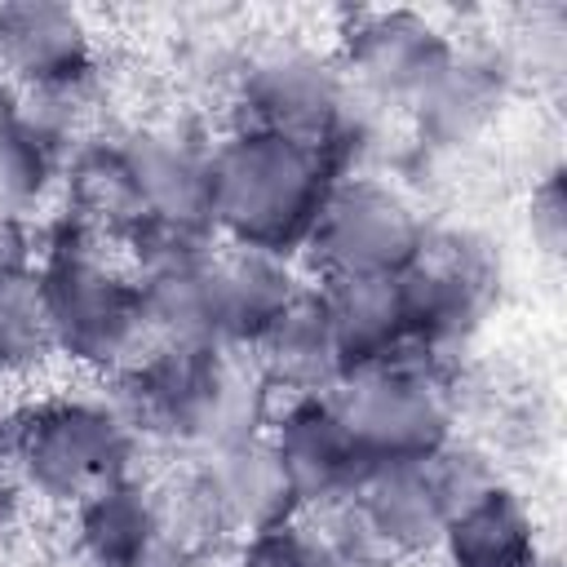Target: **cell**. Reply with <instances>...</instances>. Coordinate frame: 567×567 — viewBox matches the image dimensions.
I'll list each match as a JSON object with an SVG mask.
<instances>
[{
  "mask_svg": "<svg viewBox=\"0 0 567 567\" xmlns=\"http://www.w3.org/2000/svg\"><path fill=\"white\" fill-rule=\"evenodd\" d=\"M142 447L111 390L31 394L0 421V461L18 492L62 509L137 474Z\"/></svg>",
  "mask_w": 567,
  "mask_h": 567,
  "instance_id": "5b68a950",
  "label": "cell"
},
{
  "mask_svg": "<svg viewBox=\"0 0 567 567\" xmlns=\"http://www.w3.org/2000/svg\"><path fill=\"white\" fill-rule=\"evenodd\" d=\"M328 399L337 403L341 421L372 465L425 461L456 443L461 381L447 359H430L416 350L390 354L341 377Z\"/></svg>",
  "mask_w": 567,
  "mask_h": 567,
  "instance_id": "ba28073f",
  "label": "cell"
},
{
  "mask_svg": "<svg viewBox=\"0 0 567 567\" xmlns=\"http://www.w3.org/2000/svg\"><path fill=\"white\" fill-rule=\"evenodd\" d=\"M58 359L31 261L0 275V381H27Z\"/></svg>",
  "mask_w": 567,
  "mask_h": 567,
  "instance_id": "ffe728a7",
  "label": "cell"
},
{
  "mask_svg": "<svg viewBox=\"0 0 567 567\" xmlns=\"http://www.w3.org/2000/svg\"><path fill=\"white\" fill-rule=\"evenodd\" d=\"M434 554L443 567H540V532L527 501L492 474L452 509Z\"/></svg>",
  "mask_w": 567,
  "mask_h": 567,
  "instance_id": "ac0fdd59",
  "label": "cell"
},
{
  "mask_svg": "<svg viewBox=\"0 0 567 567\" xmlns=\"http://www.w3.org/2000/svg\"><path fill=\"white\" fill-rule=\"evenodd\" d=\"M430 244L416 204L377 173H346L306 239L315 279H399Z\"/></svg>",
  "mask_w": 567,
  "mask_h": 567,
  "instance_id": "30bf717a",
  "label": "cell"
},
{
  "mask_svg": "<svg viewBox=\"0 0 567 567\" xmlns=\"http://www.w3.org/2000/svg\"><path fill=\"white\" fill-rule=\"evenodd\" d=\"M80 97H35L0 89V217L31 221L62 186L80 137Z\"/></svg>",
  "mask_w": 567,
  "mask_h": 567,
  "instance_id": "9a60e30c",
  "label": "cell"
},
{
  "mask_svg": "<svg viewBox=\"0 0 567 567\" xmlns=\"http://www.w3.org/2000/svg\"><path fill=\"white\" fill-rule=\"evenodd\" d=\"M266 443L306 518H332L377 470L328 394H284L266 421Z\"/></svg>",
  "mask_w": 567,
  "mask_h": 567,
  "instance_id": "7c38bea8",
  "label": "cell"
},
{
  "mask_svg": "<svg viewBox=\"0 0 567 567\" xmlns=\"http://www.w3.org/2000/svg\"><path fill=\"white\" fill-rule=\"evenodd\" d=\"M532 230L545 239L549 252H558V239H563V195H558V173H549L545 186H540L536 199H532Z\"/></svg>",
  "mask_w": 567,
  "mask_h": 567,
  "instance_id": "603a6c76",
  "label": "cell"
},
{
  "mask_svg": "<svg viewBox=\"0 0 567 567\" xmlns=\"http://www.w3.org/2000/svg\"><path fill=\"white\" fill-rule=\"evenodd\" d=\"M235 124L270 128L332 155L341 173H363L372 142V106L350 89L337 58L306 44H279L235 71Z\"/></svg>",
  "mask_w": 567,
  "mask_h": 567,
  "instance_id": "8992f818",
  "label": "cell"
},
{
  "mask_svg": "<svg viewBox=\"0 0 567 567\" xmlns=\"http://www.w3.org/2000/svg\"><path fill=\"white\" fill-rule=\"evenodd\" d=\"M97 71V40L80 9L58 0L0 4V80L9 93L80 97Z\"/></svg>",
  "mask_w": 567,
  "mask_h": 567,
  "instance_id": "5bb4252c",
  "label": "cell"
},
{
  "mask_svg": "<svg viewBox=\"0 0 567 567\" xmlns=\"http://www.w3.org/2000/svg\"><path fill=\"white\" fill-rule=\"evenodd\" d=\"M487 478L492 465L456 439L425 461L377 465L332 523L377 567H399L434 554L452 509Z\"/></svg>",
  "mask_w": 567,
  "mask_h": 567,
  "instance_id": "52a82bcc",
  "label": "cell"
},
{
  "mask_svg": "<svg viewBox=\"0 0 567 567\" xmlns=\"http://www.w3.org/2000/svg\"><path fill=\"white\" fill-rule=\"evenodd\" d=\"M310 288L319 297V310L328 319L346 377L354 368L412 350L403 275L399 279H310Z\"/></svg>",
  "mask_w": 567,
  "mask_h": 567,
  "instance_id": "d6986e66",
  "label": "cell"
},
{
  "mask_svg": "<svg viewBox=\"0 0 567 567\" xmlns=\"http://www.w3.org/2000/svg\"><path fill=\"white\" fill-rule=\"evenodd\" d=\"M146 567H217L213 563V554H204V549H195V545H186V540H173L159 558H151Z\"/></svg>",
  "mask_w": 567,
  "mask_h": 567,
  "instance_id": "d4e9b609",
  "label": "cell"
},
{
  "mask_svg": "<svg viewBox=\"0 0 567 567\" xmlns=\"http://www.w3.org/2000/svg\"><path fill=\"white\" fill-rule=\"evenodd\" d=\"M306 279L284 257L217 244L208 257V341L257 354L301 297Z\"/></svg>",
  "mask_w": 567,
  "mask_h": 567,
  "instance_id": "2e32d148",
  "label": "cell"
},
{
  "mask_svg": "<svg viewBox=\"0 0 567 567\" xmlns=\"http://www.w3.org/2000/svg\"><path fill=\"white\" fill-rule=\"evenodd\" d=\"M18 483H13V474L4 470V461H0V527L9 523V514H13V505H18Z\"/></svg>",
  "mask_w": 567,
  "mask_h": 567,
  "instance_id": "484cf974",
  "label": "cell"
},
{
  "mask_svg": "<svg viewBox=\"0 0 567 567\" xmlns=\"http://www.w3.org/2000/svg\"><path fill=\"white\" fill-rule=\"evenodd\" d=\"M111 381L137 439L182 456L257 439L275 412L257 359L208 341H151Z\"/></svg>",
  "mask_w": 567,
  "mask_h": 567,
  "instance_id": "7a4b0ae2",
  "label": "cell"
},
{
  "mask_svg": "<svg viewBox=\"0 0 567 567\" xmlns=\"http://www.w3.org/2000/svg\"><path fill=\"white\" fill-rule=\"evenodd\" d=\"M168 505L177 540L213 558L288 518H301L266 434L186 456L182 478L168 487Z\"/></svg>",
  "mask_w": 567,
  "mask_h": 567,
  "instance_id": "9c48e42d",
  "label": "cell"
},
{
  "mask_svg": "<svg viewBox=\"0 0 567 567\" xmlns=\"http://www.w3.org/2000/svg\"><path fill=\"white\" fill-rule=\"evenodd\" d=\"M208 155L213 142L182 124L84 137L62 173L66 217L128 261L217 244Z\"/></svg>",
  "mask_w": 567,
  "mask_h": 567,
  "instance_id": "6da1fadb",
  "label": "cell"
},
{
  "mask_svg": "<svg viewBox=\"0 0 567 567\" xmlns=\"http://www.w3.org/2000/svg\"><path fill=\"white\" fill-rule=\"evenodd\" d=\"M0 89H4V80H0Z\"/></svg>",
  "mask_w": 567,
  "mask_h": 567,
  "instance_id": "4316f807",
  "label": "cell"
},
{
  "mask_svg": "<svg viewBox=\"0 0 567 567\" xmlns=\"http://www.w3.org/2000/svg\"><path fill=\"white\" fill-rule=\"evenodd\" d=\"M226 567H377V563L363 549H354V540L332 518L315 523L301 514L235 545Z\"/></svg>",
  "mask_w": 567,
  "mask_h": 567,
  "instance_id": "44dd1931",
  "label": "cell"
},
{
  "mask_svg": "<svg viewBox=\"0 0 567 567\" xmlns=\"http://www.w3.org/2000/svg\"><path fill=\"white\" fill-rule=\"evenodd\" d=\"M412 350L430 359H447L465 346L496 297V261L470 235H434L416 266L403 275Z\"/></svg>",
  "mask_w": 567,
  "mask_h": 567,
  "instance_id": "4fadbf2b",
  "label": "cell"
},
{
  "mask_svg": "<svg viewBox=\"0 0 567 567\" xmlns=\"http://www.w3.org/2000/svg\"><path fill=\"white\" fill-rule=\"evenodd\" d=\"M496 80H501V75H496V62H492V58L456 49L447 75L439 80V89H434L412 115L421 120V128L439 133L443 142H456V137H465L470 128H478V124L487 120V111L496 106V93H501Z\"/></svg>",
  "mask_w": 567,
  "mask_h": 567,
  "instance_id": "7402d4cb",
  "label": "cell"
},
{
  "mask_svg": "<svg viewBox=\"0 0 567 567\" xmlns=\"http://www.w3.org/2000/svg\"><path fill=\"white\" fill-rule=\"evenodd\" d=\"M456 40L416 9H363L341 27L337 66L372 111H416L456 58Z\"/></svg>",
  "mask_w": 567,
  "mask_h": 567,
  "instance_id": "8fae6325",
  "label": "cell"
},
{
  "mask_svg": "<svg viewBox=\"0 0 567 567\" xmlns=\"http://www.w3.org/2000/svg\"><path fill=\"white\" fill-rule=\"evenodd\" d=\"M31 248H35L31 230L22 221H4L0 217V275L13 270V266H27L31 261Z\"/></svg>",
  "mask_w": 567,
  "mask_h": 567,
  "instance_id": "cb8c5ba5",
  "label": "cell"
},
{
  "mask_svg": "<svg viewBox=\"0 0 567 567\" xmlns=\"http://www.w3.org/2000/svg\"><path fill=\"white\" fill-rule=\"evenodd\" d=\"M66 514L80 567H146L177 540L168 487H155L142 470L93 492Z\"/></svg>",
  "mask_w": 567,
  "mask_h": 567,
  "instance_id": "e0dca14e",
  "label": "cell"
},
{
  "mask_svg": "<svg viewBox=\"0 0 567 567\" xmlns=\"http://www.w3.org/2000/svg\"><path fill=\"white\" fill-rule=\"evenodd\" d=\"M31 270L58 359L93 377H115L151 346L133 261L66 213L35 235Z\"/></svg>",
  "mask_w": 567,
  "mask_h": 567,
  "instance_id": "277c9868",
  "label": "cell"
},
{
  "mask_svg": "<svg viewBox=\"0 0 567 567\" xmlns=\"http://www.w3.org/2000/svg\"><path fill=\"white\" fill-rule=\"evenodd\" d=\"M337 177L346 173L319 146L270 128L230 124L221 137H213L208 155L217 244L284 261L301 257Z\"/></svg>",
  "mask_w": 567,
  "mask_h": 567,
  "instance_id": "3957f363",
  "label": "cell"
}]
</instances>
